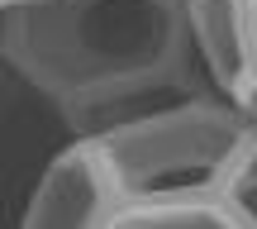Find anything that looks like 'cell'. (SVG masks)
<instances>
[{
    "label": "cell",
    "mask_w": 257,
    "mask_h": 229,
    "mask_svg": "<svg viewBox=\"0 0 257 229\" xmlns=\"http://www.w3.org/2000/svg\"><path fill=\"white\" fill-rule=\"evenodd\" d=\"M0 53L72 134H105L210 86L186 0H15L0 5Z\"/></svg>",
    "instance_id": "cell-1"
},
{
    "label": "cell",
    "mask_w": 257,
    "mask_h": 229,
    "mask_svg": "<svg viewBox=\"0 0 257 229\" xmlns=\"http://www.w3.org/2000/svg\"><path fill=\"white\" fill-rule=\"evenodd\" d=\"M248 134L252 119L238 110V101L214 86H200V91L153 105L95 138L110 153L128 205L176 191H219Z\"/></svg>",
    "instance_id": "cell-2"
},
{
    "label": "cell",
    "mask_w": 257,
    "mask_h": 229,
    "mask_svg": "<svg viewBox=\"0 0 257 229\" xmlns=\"http://www.w3.org/2000/svg\"><path fill=\"white\" fill-rule=\"evenodd\" d=\"M124 186L95 134H76L43 163L24 205V229H114Z\"/></svg>",
    "instance_id": "cell-3"
},
{
    "label": "cell",
    "mask_w": 257,
    "mask_h": 229,
    "mask_svg": "<svg viewBox=\"0 0 257 229\" xmlns=\"http://www.w3.org/2000/svg\"><path fill=\"white\" fill-rule=\"evenodd\" d=\"M195 57L214 91L233 96L252 77L248 67V0H186Z\"/></svg>",
    "instance_id": "cell-4"
},
{
    "label": "cell",
    "mask_w": 257,
    "mask_h": 229,
    "mask_svg": "<svg viewBox=\"0 0 257 229\" xmlns=\"http://www.w3.org/2000/svg\"><path fill=\"white\" fill-rule=\"evenodd\" d=\"M114 229H238L224 191H176L128 201Z\"/></svg>",
    "instance_id": "cell-5"
},
{
    "label": "cell",
    "mask_w": 257,
    "mask_h": 229,
    "mask_svg": "<svg viewBox=\"0 0 257 229\" xmlns=\"http://www.w3.org/2000/svg\"><path fill=\"white\" fill-rule=\"evenodd\" d=\"M219 191H224V201H229L238 229H257V124H252L248 143L238 148V158H233V167H229Z\"/></svg>",
    "instance_id": "cell-6"
},
{
    "label": "cell",
    "mask_w": 257,
    "mask_h": 229,
    "mask_svg": "<svg viewBox=\"0 0 257 229\" xmlns=\"http://www.w3.org/2000/svg\"><path fill=\"white\" fill-rule=\"evenodd\" d=\"M248 67L257 82V0H248Z\"/></svg>",
    "instance_id": "cell-7"
},
{
    "label": "cell",
    "mask_w": 257,
    "mask_h": 229,
    "mask_svg": "<svg viewBox=\"0 0 257 229\" xmlns=\"http://www.w3.org/2000/svg\"><path fill=\"white\" fill-rule=\"evenodd\" d=\"M0 5H15V0H0Z\"/></svg>",
    "instance_id": "cell-8"
}]
</instances>
